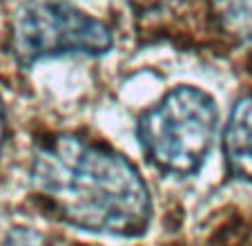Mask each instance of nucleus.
<instances>
[{
	"mask_svg": "<svg viewBox=\"0 0 252 246\" xmlns=\"http://www.w3.org/2000/svg\"><path fill=\"white\" fill-rule=\"evenodd\" d=\"M32 184L49 210L69 226L132 237L152 217L148 186L114 148L76 134H56L33 150Z\"/></svg>",
	"mask_w": 252,
	"mask_h": 246,
	"instance_id": "1",
	"label": "nucleus"
},
{
	"mask_svg": "<svg viewBox=\"0 0 252 246\" xmlns=\"http://www.w3.org/2000/svg\"><path fill=\"white\" fill-rule=\"evenodd\" d=\"M217 134V105L199 87L167 92L138 121V139L148 159L163 172L194 175Z\"/></svg>",
	"mask_w": 252,
	"mask_h": 246,
	"instance_id": "2",
	"label": "nucleus"
},
{
	"mask_svg": "<svg viewBox=\"0 0 252 246\" xmlns=\"http://www.w3.org/2000/svg\"><path fill=\"white\" fill-rule=\"evenodd\" d=\"M11 47L16 61L29 67L49 56L105 54L112 32L69 0H25L14 16Z\"/></svg>",
	"mask_w": 252,
	"mask_h": 246,
	"instance_id": "3",
	"label": "nucleus"
},
{
	"mask_svg": "<svg viewBox=\"0 0 252 246\" xmlns=\"http://www.w3.org/2000/svg\"><path fill=\"white\" fill-rule=\"evenodd\" d=\"M223 152L228 168L239 179L252 181V94L234 103L223 132Z\"/></svg>",
	"mask_w": 252,
	"mask_h": 246,
	"instance_id": "4",
	"label": "nucleus"
},
{
	"mask_svg": "<svg viewBox=\"0 0 252 246\" xmlns=\"http://www.w3.org/2000/svg\"><path fill=\"white\" fill-rule=\"evenodd\" d=\"M221 5L230 29L252 32V0H221Z\"/></svg>",
	"mask_w": 252,
	"mask_h": 246,
	"instance_id": "5",
	"label": "nucleus"
},
{
	"mask_svg": "<svg viewBox=\"0 0 252 246\" xmlns=\"http://www.w3.org/2000/svg\"><path fill=\"white\" fill-rule=\"evenodd\" d=\"M0 246H47L45 237L32 228H11Z\"/></svg>",
	"mask_w": 252,
	"mask_h": 246,
	"instance_id": "6",
	"label": "nucleus"
},
{
	"mask_svg": "<svg viewBox=\"0 0 252 246\" xmlns=\"http://www.w3.org/2000/svg\"><path fill=\"white\" fill-rule=\"evenodd\" d=\"M7 139V112H5V103H2V96H0V150H2V143Z\"/></svg>",
	"mask_w": 252,
	"mask_h": 246,
	"instance_id": "7",
	"label": "nucleus"
}]
</instances>
